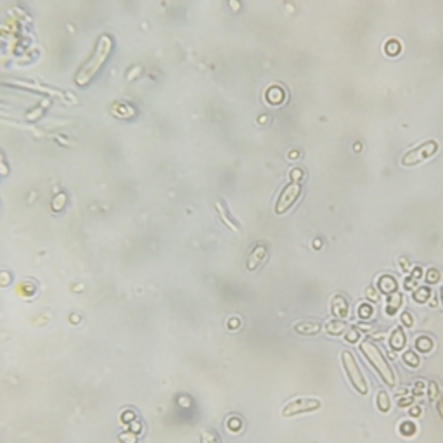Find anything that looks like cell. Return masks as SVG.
Returning a JSON list of instances; mask_svg holds the SVG:
<instances>
[{
    "label": "cell",
    "instance_id": "obj_1",
    "mask_svg": "<svg viewBox=\"0 0 443 443\" xmlns=\"http://www.w3.org/2000/svg\"><path fill=\"white\" fill-rule=\"evenodd\" d=\"M358 350L362 352V355L365 357V360L369 362V365H371V367L377 372V376L381 377V381H383L386 386L395 388L396 386L395 372H393L392 365L388 364V360L384 358V355L381 353L379 346H377L374 341L364 340L362 343H358Z\"/></svg>",
    "mask_w": 443,
    "mask_h": 443
},
{
    "label": "cell",
    "instance_id": "obj_2",
    "mask_svg": "<svg viewBox=\"0 0 443 443\" xmlns=\"http://www.w3.org/2000/svg\"><path fill=\"white\" fill-rule=\"evenodd\" d=\"M111 49H113V40H111L107 35H102L99 38V42H97L94 55H92L90 59H88V63L82 68V71L76 75V83H78V85H87V83L97 75L101 66H102V64L107 61V57H109Z\"/></svg>",
    "mask_w": 443,
    "mask_h": 443
},
{
    "label": "cell",
    "instance_id": "obj_3",
    "mask_svg": "<svg viewBox=\"0 0 443 443\" xmlns=\"http://www.w3.org/2000/svg\"><path fill=\"white\" fill-rule=\"evenodd\" d=\"M341 364H343V369H344V372H346V377L350 379L352 386L355 388V392L360 393L362 396L367 395L369 383H367V379H365L364 372L360 369L357 358L353 357V353L348 352V350H343V352H341Z\"/></svg>",
    "mask_w": 443,
    "mask_h": 443
},
{
    "label": "cell",
    "instance_id": "obj_4",
    "mask_svg": "<svg viewBox=\"0 0 443 443\" xmlns=\"http://www.w3.org/2000/svg\"><path fill=\"white\" fill-rule=\"evenodd\" d=\"M322 407V402L317 398H298L289 402L284 409H282V415L284 417H293L298 414H305V412H313L319 410Z\"/></svg>",
    "mask_w": 443,
    "mask_h": 443
},
{
    "label": "cell",
    "instance_id": "obj_5",
    "mask_svg": "<svg viewBox=\"0 0 443 443\" xmlns=\"http://www.w3.org/2000/svg\"><path fill=\"white\" fill-rule=\"evenodd\" d=\"M300 192H301L300 182H291L289 186H286L284 190L281 192V196H279V199H277L275 213H279V215L286 213V211L294 204V201L298 199Z\"/></svg>",
    "mask_w": 443,
    "mask_h": 443
},
{
    "label": "cell",
    "instance_id": "obj_6",
    "mask_svg": "<svg viewBox=\"0 0 443 443\" xmlns=\"http://www.w3.org/2000/svg\"><path fill=\"white\" fill-rule=\"evenodd\" d=\"M435 151H436V144L435 142L423 144V146H421L417 151H412V153H409V154L405 156V158H404V165H414V163L423 161V159L429 158V156H431Z\"/></svg>",
    "mask_w": 443,
    "mask_h": 443
},
{
    "label": "cell",
    "instance_id": "obj_7",
    "mask_svg": "<svg viewBox=\"0 0 443 443\" xmlns=\"http://www.w3.org/2000/svg\"><path fill=\"white\" fill-rule=\"evenodd\" d=\"M331 313L336 319H348V313H350V303L348 300L344 296H341V294H338V296H334L331 300Z\"/></svg>",
    "mask_w": 443,
    "mask_h": 443
},
{
    "label": "cell",
    "instance_id": "obj_8",
    "mask_svg": "<svg viewBox=\"0 0 443 443\" xmlns=\"http://www.w3.org/2000/svg\"><path fill=\"white\" fill-rule=\"evenodd\" d=\"M377 291L384 294H392L395 291H398V282H396V279L393 275L384 273V275H381L377 279Z\"/></svg>",
    "mask_w": 443,
    "mask_h": 443
},
{
    "label": "cell",
    "instance_id": "obj_9",
    "mask_svg": "<svg viewBox=\"0 0 443 443\" xmlns=\"http://www.w3.org/2000/svg\"><path fill=\"white\" fill-rule=\"evenodd\" d=\"M405 344H407V334H405V331L402 329V325H398V327H395L392 331L390 346H392L395 352H402V350L405 348Z\"/></svg>",
    "mask_w": 443,
    "mask_h": 443
},
{
    "label": "cell",
    "instance_id": "obj_10",
    "mask_svg": "<svg viewBox=\"0 0 443 443\" xmlns=\"http://www.w3.org/2000/svg\"><path fill=\"white\" fill-rule=\"evenodd\" d=\"M402 305H404V294L400 293V291H395V293L388 294L386 308H384V312H386V315L393 317L400 308H402Z\"/></svg>",
    "mask_w": 443,
    "mask_h": 443
},
{
    "label": "cell",
    "instance_id": "obj_11",
    "mask_svg": "<svg viewBox=\"0 0 443 443\" xmlns=\"http://www.w3.org/2000/svg\"><path fill=\"white\" fill-rule=\"evenodd\" d=\"M322 325L321 322H313V321H303V322H298L294 324V331L301 336H313L317 332H321Z\"/></svg>",
    "mask_w": 443,
    "mask_h": 443
},
{
    "label": "cell",
    "instance_id": "obj_12",
    "mask_svg": "<svg viewBox=\"0 0 443 443\" xmlns=\"http://www.w3.org/2000/svg\"><path fill=\"white\" fill-rule=\"evenodd\" d=\"M346 329H348L346 327V322L341 321V319H332V321H329L325 324V332H327L329 336H340Z\"/></svg>",
    "mask_w": 443,
    "mask_h": 443
},
{
    "label": "cell",
    "instance_id": "obj_13",
    "mask_svg": "<svg viewBox=\"0 0 443 443\" xmlns=\"http://www.w3.org/2000/svg\"><path fill=\"white\" fill-rule=\"evenodd\" d=\"M414 350H417V352L421 353H429L433 352V348H435V343H433V340L429 336H426V334H423V336H417L414 341Z\"/></svg>",
    "mask_w": 443,
    "mask_h": 443
},
{
    "label": "cell",
    "instance_id": "obj_14",
    "mask_svg": "<svg viewBox=\"0 0 443 443\" xmlns=\"http://www.w3.org/2000/svg\"><path fill=\"white\" fill-rule=\"evenodd\" d=\"M267 255V249L265 246H258V248H255V251L251 253V256H249V261H248V269L249 270H255L258 265H260L261 261H263V258H265Z\"/></svg>",
    "mask_w": 443,
    "mask_h": 443
},
{
    "label": "cell",
    "instance_id": "obj_15",
    "mask_svg": "<svg viewBox=\"0 0 443 443\" xmlns=\"http://www.w3.org/2000/svg\"><path fill=\"white\" fill-rule=\"evenodd\" d=\"M376 405H377V409H379V412H383V414H386V412H390V409H392V398H390V395H388V392H384V390H381V392L377 393Z\"/></svg>",
    "mask_w": 443,
    "mask_h": 443
},
{
    "label": "cell",
    "instance_id": "obj_16",
    "mask_svg": "<svg viewBox=\"0 0 443 443\" xmlns=\"http://www.w3.org/2000/svg\"><path fill=\"white\" fill-rule=\"evenodd\" d=\"M431 294H433L431 289L426 288V286H423V288H417L414 293H412V300H414L415 303L424 305L427 300H429V298H431Z\"/></svg>",
    "mask_w": 443,
    "mask_h": 443
},
{
    "label": "cell",
    "instance_id": "obj_17",
    "mask_svg": "<svg viewBox=\"0 0 443 443\" xmlns=\"http://www.w3.org/2000/svg\"><path fill=\"white\" fill-rule=\"evenodd\" d=\"M402 360H404V364L410 369H417L421 365V358H419V355L415 353V350H409V352H405L404 355H402Z\"/></svg>",
    "mask_w": 443,
    "mask_h": 443
},
{
    "label": "cell",
    "instance_id": "obj_18",
    "mask_svg": "<svg viewBox=\"0 0 443 443\" xmlns=\"http://www.w3.org/2000/svg\"><path fill=\"white\" fill-rule=\"evenodd\" d=\"M421 277H423V269H421V267H415V269H412L410 275H409L407 281H405V289H407V291H412V289L415 288V284L419 282Z\"/></svg>",
    "mask_w": 443,
    "mask_h": 443
},
{
    "label": "cell",
    "instance_id": "obj_19",
    "mask_svg": "<svg viewBox=\"0 0 443 443\" xmlns=\"http://www.w3.org/2000/svg\"><path fill=\"white\" fill-rule=\"evenodd\" d=\"M357 313H358V319H362V321H371L372 315H374V307L369 303H360L358 308H357Z\"/></svg>",
    "mask_w": 443,
    "mask_h": 443
},
{
    "label": "cell",
    "instance_id": "obj_20",
    "mask_svg": "<svg viewBox=\"0 0 443 443\" xmlns=\"http://www.w3.org/2000/svg\"><path fill=\"white\" fill-rule=\"evenodd\" d=\"M427 395H429V400H431V402H436V398L442 395V390H440L436 381H429V383H427Z\"/></svg>",
    "mask_w": 443,
    "mask_h": 443
},
{
    "label": "cell",
    "instance_id": "obj_21",
    "mask_svg": "<svg viewBox=\"0 0 443 443\" xmlns=\"http://www.w3.org/2000/svg\"><path fill=\"white\" fill-rule=\"evenodd\" d=\"M360 329L358 327H350V329H346V334H344V340L348 341V343H352V344H355V343H358L360 341Z\"/></svg>",
    "mask_w": 443,
    "mask_h": 443
},
{
    "label": "cell",
    "instance_id": "obj_22",
    "mask_svg": "<svg viewBox=\"0 0 443 443\" xmlns=\"http://www.w3.org/2000/svg\"><path fill=\"white\" fill-rule=\"evenodd\" d=\"M415 424L412 423V421H404V423L400 424V433L402 435H405V436H412V435H415Z\"/></svg>",
    "mask_w": 443,
    "mask_h": 443
},
{
    "label": "cell",
    "instance_id": "obj_23",
    "mask_svg": "<svg viewBox=\"0 0 443 443\" xmlns=\"http://www.w3.org/2000/svg\"><path fill=\"white\" fill-rule=\"evenodd\" d=\"M115 109H119V111H115V115L123 116V118H128V116L134 115V107L127 106V104H118V106H115Z\"/></svg>",
    "mask_w": 443,
    "mask_h": 443
},
{
    "label": "cell",
    "instance_id": "obj_24",
    "mask_svg": "<svg viewBox=\"0 0 443 443\" xmlns=\"http://www.w3.org/2000/svg\"><path fill=\"white\" fill-rule=\"evenodd\" d=\"M426 282L427 284H436L440 282V272L436 269H429L426 272Z\"/></svg>",
    "mask_w": 443,
    "mask_h": 443
},
{
    "label": "cell",
    "instance_id": "obj_25",
    "mask_svg": "<svg viewBox=\"0 0 443 443\" xmlns=\"http://www.w3.org/2000/svg\"><path fill=\"white\" fill-rule=\"evenodd\" d=\"M365 296H367L369 301H374V303H376V301L379 300V291H377V289H374L371 286V288L365 289Z\"/></svg>",
    "mask_w": 443,
    "mask_h": 443
},
{
    "label": "cell",
    "instance_id": "obj_26",
    "mask_svg": "<svg viewBox=\"0 0 443 443\" xmlns=\"http://www.w3.org/2000/svg\"><path fill=\"white\" fill-rule=\"evenodd\" d=\"M402 324L407 325V327H414V317H412L410 312L402 313Z\"/></svg>",
    "mask_w": 443,
    "mask_h": 443
},
{
    "label": "cell",
    "instance_id": "obj_27",
    "mask_svg": "<svg viewBox=\"0 0 443 443\" xmlns=\"http://www.w3.org/2000/svg\"><path fill=\"white\" fill-rule=\"evenodd\" d=\"M424 388H427V384L424 383V381L417 379V381H415V384H414V393H415V395H421V393L424 392Z\"/></svg>",
    "mask_w": 443,
    "mask_h": 443
},
{
    "label": "cell",
    "instance_id": "obj_28",
    "mask_svg": "<svg viewBox=\"0 0 443 443\" xmlns=\"http://www.w3.org/2000/svg\"><path fill=\"white\" fill-rule=\"evenodd\" d=\"M421 414H423V407H421V405H414V407H410V410H409V415H410V417H421Z\"/></svg>",
    "mask_w": 443,
    "mask_h": 443
},
{
    "label": "cell",
    "instance_id": "obj_29",
    "mask_svg": "<svg viewBox=\"0 0 443 443\" xmlns=\"http://www.w3.org/2000/svg\"><path fill=\"white\" fill-rule=\"evenodd\" d=\"M64 201H66L64 194H59V196L54 199V210H61V206H64Z\"/></svg>",
    "mask_w": 443,
    "mask_h": 443
},
{
    "label": "cell",
    "instance_id": "obj_30",
    "mask_svg": "<svg viewBox=\"0 0 443 443\" xmlns=\"http://www.w3.org/2000/svg\"><path fill=\"white\" fill-rule=\"evenodd\" d=\"M435 405H436V410H438V415L443 419V393L436 398Z\"/></svg>",
    "mask_w": 443,
    "mask_h": 443
},
{
    "label": "cell",
    "instance_id": "obj_31",
    "mask_svg": "<svg viewBox=\"0 0 443 443\" xmlns=\"http://www.w3.org/2000/svg\"><path fill=\"white\" fill-rule=\"evenodd\" d=\"M414 402V398L412 396H405V398H400L398 400V407H409V405Z\"/></svg>",
    "mask_w": 443,
    "mask_h": 443
},
{
    "label": "cell",
    "instance_id": "obj_32",
    "mask_svg": "<svg viewBox=\"0 0 443 443\" xmlns=\"http://www.w3.org/2000/svg\"><path fill=\"white\" fill-rule=\"evenodd\" d=\"M409 269H410V263H409V260H405V258H400V270L407 272Z\"/></svg>",
    "mask_w": 443,
    "mask_h": 443
},
{
    "label": "cell",
    "instance_id": "obj_33",
    "mask_svg": "<svg viewBox=\"0 0 443 443\" xmlns=\"http://www.w3.org/2000/svg\"><path fill=\"white\" fill-rule=\"evenodd\" d=\"M301 175H303V173H301V170H293V171H291V177H293L294 182H300Z\"/></svg>",
    "mask_w": 443,
    "mask_h": 443
},
{
    "label": "cell",
    "instance_id": "obj_34",
    "mask_svg": "<svg viewBox=\"0 0 443 443\" xmlns=\"http://www.w3.org/2000/svg\"><path fill=\"white\" fill-rule=\"evenodd\" d=\"M313 246H315V248L319 249V248L322 246V241H321V239H315V241H313Z\"/></svg>",
    "mask_w": 443,
    "mask_h": 443
},
{
    "label": "cell",
    "instance_id": "obj_35",
    "mask_svg": "<svg viewBox=\"0 0 443 443\" xmlns=\"http://www.w3.org/2000/svg\"><path fill=\"white\" fill-rule=\"evenodd\" d=\"M440 300H442V305H443V286H442V289H440Z\"/></svg>",
    "mask_w": 443,
    "mask_h": 443
}]
</instances>
